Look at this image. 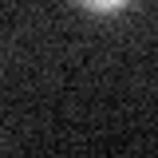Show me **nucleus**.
<instances>
[{"label": "nucleus", "instance_id": "obj_1", "mask_svg": "<svg viewBox=\"0 0 158 158\" xmlns=\"http://www.w3.org/2000/svg\"><path fill=\"white\" fill-rule=\"evenodd\" d=\"M75 4L91 16H118V12L131 8V0H75Z\"/></svg>", "mask_w": 158, "mask_h": 158}]
</instances>
